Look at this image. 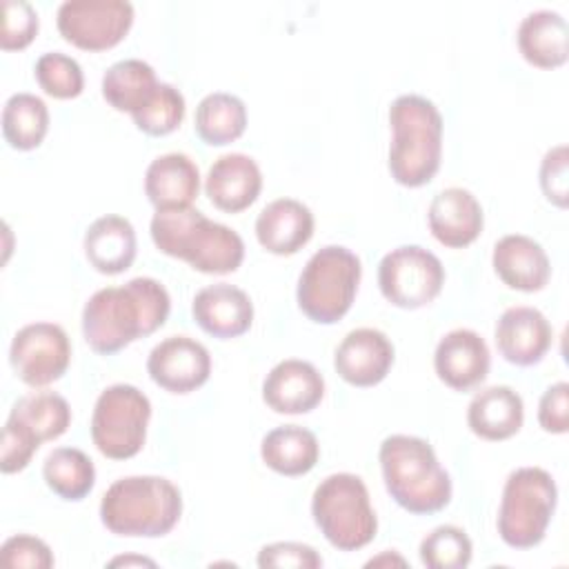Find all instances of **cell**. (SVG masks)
Masks as SVG:
<instances>
[{"label": "cell", "mask_w": 569, "mask_h": 569, "mask_svg": "<svg viewBox=\"0 0 569 569\" xmlns=\"http://www.w3.org/2000/svg\"><path fill=\"white\" fill-rule=\"evenodd\" d=\"M171 311V298L156 278L138 276L120 287L98 289L82 309L84 342L100 356H111L138 338L158 331Z\"/></svg>", "instance_id": "1"}, {"label": "cell", "mask_w": 569, "mask_h": 569, "mask_svg": "<svg viewBox=\"0 0 569 569\" xmlns=\"http://www.w3.org/2000/svg\"><path fill=\"white\" fill-rule=\"evenodd\" d=\"M149 231L160 253L184 260L200 273H231L244 260L238 231L209 220L196 207L156 211Z\"/></svg>", "instance_id": "2"}, {"label": "cell", "mask_w": 569, "mask_h": 569, "mask_svg": "<svg viewBox=\"0 0 569 569\" xmlns=\"http://www.w3.org/2000/svg\"><path fill=\"white\" fill-rule=\"evenodd\" d=\"M378 460L385 487L400 509L413 516H429L451 502V478L425 438L387 436L380 442Z\"/></svg>", "instance_id": "3"}, {"label": "cell", "mask_w": 569, "mask_h": 569, "mask_svg": "<svg viewBox=\"0 0 569 569\" xmlns=\"http://www.w3.org/2000/svg\"><path fill=\"white\" fill-rule=\"evenodd\" d=\"M389 173L409 189L431 182L442 160V116L418 93L398 96L389 107Z\"/></svg>", "instance_id": "4"}, {"label": "cell", "mask_w": 569, "mask_h": 569, "mask_svg": "<svg viewBox=\"0 0 569 569\" xmlns=\"http://www.w3.org/2000/svg\"><path fill=\"white\" fill-rule=\"evenodd\" d=\"M182 493L162 476L118 478L100 500L102 525L124 538H160L180 520Z\"/></svg>", "instance_id": "5"}, {"label": "cell", "mask_w": 569, "mask_h": 569, "mask_svg": "<svg viewBox=\"0 0 569 569\" xmlns=\"http://www.w3.org/2000/svg\"><path fill=\"white\" fill-rule=\"evenodd\" d=\"M311 516L325 540L338 551L367 547L378 531V518L360 476L331 473L313 489Z\"/></svg>", "instance_id": "6"}, {"label": "cell", "mask_w": 569, "mask_h": 569, "mask_svg": "<svg viewBox=\"0 0 569 569\" xmlns=\"http://www.w3.org/2000/svg\"><path fill=\"white\" fill-rule=\"evenodd\" d=\"M558 505V487L542 467L511 471L498 507V536L511 549H531L542 542Z\"/></svg>", "instance_id": "7"}, {"label": "cell", "mask_w": 569, "mask_h": 569, "mask_svg": "<svg viewBox=\"0 0 569 569\" xmlns=\"http://www.w3.org/2000/svg\"><path fill=\"white\" fill-rule=\"evenodd\" d=\"M362 276L360 258L340 244L318 249L305 264L296 300L300 311L318 325H333L347 316Z\"/></svg>", "instance_id": "8"}, {"label": "cell", "mask_w": 569, "mask_h": 569, "mask_svg": "<svg viewBox=\"0 0 569 569\" xmlns=\"http://www.w3.org/2000/svg\"><path fill=\"white\" fill-rule=\"evenodd\" d=\"M71 425V407L56 391H33L18 398L2 429L0 469L18 473L27 469L42 442L60 438Z\"/></svg>", "instance_id": "9"}, {"label": "cell", "mask_w": 569, "mask_h": 569, "mask_svg": "<svg viewBox=\"0 0 569 569\" xmlns=\"http://www.w3.org/2000/svg\"><path fill=\"white\" fill-rule=\"evenodd\" d=\"M149 420L151 402L138 387L124 382L111 385L93 405L91 440L104 458H133L147 440Z\"/></svg>", "instance_id": "10"}, {"label": "cell", "mask_w": 569, "mask_h": 569, "mask_svg": "<svg viewBox=\"0 0 569 569\" xmlns=\"http://www.w3.org/2000/svg\"><path fill=\"white\" fill-rule=\"evenodd\" d=\"M442 284L440 258L420 244H400L385 253L378 264L380 293L400 309H420L433 302Z\"/></svg>", "instance_id": "11"}, {"label": "cell", "mask_w": 569, "mask_h": 569, "mask_svg": "<svg viewBox=\"0 0 569 569\" xmlns=\"http://www.w3.org/2000/svg\"><path fill=\"white\" fill-rule=\"evenodd\" d=\"M60 36L84 51H107L124 40L133 24L127 0H64L56 13Z\"/></svg>", "instance_id": "12"}, {"label": "cell", "mask_w": 569, "mask_h": 569, "mask_svg": "<svg viewBox=\"0 0 569 569\" xmlns=\"http://www.w3.org/2000/svg\"><path fill=\"white\" fill-rule=\"evenodd\" d=\"M71 362V342L56 322H31L16 331L9 347L13 373L29 387L40 389L60 380Z\"/></svg>", "instance_id": "13"}, {"label": "cell", "mask_w": 569, "mask_h": 569, "mask_svg": "<svg viewBox=\"0 0 569 569\" xmlns=\"http://www.w3.org/2000/svg\"><path fill=\"white\" fill-rule=\"evenodd\" d=\"M147 373L169 393H191L209 380L211 356L196 338L169 336L149 351Z\"/></svg>", "instance_id": "14"}, {"label": "cell", "mask_w": 569, "mask_h": 569, "mask_svg": "<svg viewBox=\"0 0 569 569\" xmlns=\"http://www.w3.org/2000/svg\"><path fill=\"white\" fill-rule=\"evenodd\" d=\"M393 358V345L380 329L358 327L336 347L333 367L347 385L373 387L387 378Z\"/></svg>", "instance_id": "15"}, {"label": "cell", "mask_w": 569, "mask_h": 569, "mask_svg": "<svg viewBox=\"0 0 569 569\" xmlns=\"http://www.w3.org/2000/svg\"><path fill=\"white\" fill-rule=\"evenodd\" d=\"M489 367V347L485 338L473 329H451L436 345V376L453 391H469L485 382Z\"/></svg>", "instance_id": "16"}, {"label": "cell", "mask_w": 569, "mask_h": 569, "mask_svg": "<svg viewBox=\"0 0 569 569\" xmlns=\"http://www.w3.org/2000/svg\"><path fill=\"white\" fill-rule=\"evenodd\" d=\"M553 329L547 316L540 309L525 305L505 309L493 329L498 353L516 367L538 365L547 356Z\"/></svg>", "instance_id": "17"}, {"label": "cell", "mask_w": 569, "mask_h": 569, "mask_svg": "<svg viewBox=\"0 0 569 569\" xmlns=\"http://www.w3.org/2000/svg\"><path fill=\"white\" fill-rule=\"evenodd\" d=\"M322 398L325 378L307 360L287 358L278 362L262 380V400L276 413H309L320 405Z\"/></svg>", "instance_id": "18"}, {"label": "cell", "mask_w": 569, "mask_h": 569, "mask_svg": "<svg viewBox=\"0 0 569 569\" xmlns=\"http://www.w3.org/2000/svg\"><path fill=\"white\" fill-rule=\"evenodd\" d=\"M191 316L204 333L218 340H231L251 329L253 302L240 287L216 282L193 296Z\"/></svg>", "instance_id": "19"}, {"label": "cell", "mask_w": 569, "mask_h": 569, "mask_svg": "<svg viewBox=\"0 0 569 569\" xmlns=\"http://www.w3.org/2000/svg\"><path fill=\"white\" fill-rule=\"evenodd\" d=\"M431 236L449 247H469L482 231L485 213L478 198L462 187H447L433 196L427 211Z\"/></svg>", "instance_id": "20"}, {"label": "cell", "mask_w": 569, "mask_h": 569, "mask_svg": "<svg viewBox=\"0 0 569 569\" xmlns=\"http://www.w3.org/2000/svg\"><path fill=\"white\" fill-rule=\"evenodd\" d=\"M262 189L258 162L247 153H224L207 171L204 193L211 204L227 213H238L251 207Z\"/></svg>", "instance_id": "21"}, {"label": "cell", "mask_w": 569, "mask_h": 569, "mask_svg": "<svg viewBox=\"0 0 569 569\" xmlns=\"http://www.w3.org/2000/svg\"><path fill=\"white\" fill-rule=\"evenodd\" d=\"M491 264L509 289L525 293L545 289L551 276V262L542 244L522 233L502 236L493 244Z\"/></svg>", "instance_id": "22"}, {"label": "cell", "mask_w": 569, "mask_h": 569, "mask_svg": "<svg viewBox=\"0 0 569 569\" xmlns=\"http://www.w3.org/2000/svg\"><path fill=\"white\" fill-rule=\"evenodd\" d=\"M313 213L296 198L271 200L256 218V238L273 256L298 253L313 236Z\"/></svg>", "instance_id": "23"}, {"label": "cell", "mask_w": 569, "mask_h": 569, "mask_svg": "<svg viewBox=\"0 0 569 569\" xmlns=\"http://www.w3.org/2000/svg\"><path fill=\"white\" fill-rule=\"evenodd\" d=\"M525 422V402L507 385L480 389L467 407V425L482 440L500 442L520 431Z\"/></svg>", "instance_id": "24"}, {"label": "cell", "mask_w": 569, "mask_h": 569, "mask_svg": "<svg viewBox=\"0 0 569 569\" xmlns=\"http://www.w3.org/2000/svg\"><path fill=\"white\" fill-rule=\"evenodd\" d=\"M198 191L200 171L187 153H162L144 171V193L156 211L191 207Z\"/></svg>", "instance_id": "25"}, {"label": "cell", "mask_w": 569, "mask_h": 569, "mask_svg": "<svg viewBox=\"0 0 569 569\" xmlns=\"http://www.w3.org/2000/svg\"><path fill=\"white\" fill-rule=\"evenodd\" d=\"M82 247L89 264L96 271L104 276H118L127 271L136 260V229L127 218L107 213L89 224Z\"/></svg>", "instance_id": "26"}, {"label": "cell", "mask_w": 569, "mask_h": 569, "mask_svg": "<svg viewBox=\"0 0 569 569\" xmlns=\"http://www.w3.org/2000/svg\"><path fill=\"white\" fill-rule=\"evenodd\" d=\"M518 51L538 69L562 67L569 58V27L562 13L538 9L527 13L518 24Z\"/></svg>", "instance_id": "27"}, {"label": "cell", "mask_w": 569, "mask_h": 569, "mask_svg": "<svg viewBox=\"0 0 569 569\" xmlns=\"http://www.w3.org/2000/svg\"><path fill=\"white\" fill-rule=\"evenodd\" d=\"M260 458L271 471L296 478L316 467L320 445L313 431L300 425H282L264 433L260 442Z\"/></svg>", "instance_id": "28"}, {"label": "cell", "mask_w": 569, "mask_h": 569, "mask_svg": "<svg viewBox=\"0 0 569 569\" xmlns=\"http://www.w3.org/2000/svg\"><path fill=\"white\" fill-rule=\"evenodd\" d=\"M158 87L156 71L149 62L124 58L113 62L102 76V98L116 109L133 116Z\"/></svg>", "instance_id": "29"}, {"label": "cell", "mask_w": 569, "mask_h": 569, "mask_svg": "<svg viewBox=\"0 0 569 569\" xmlns=\"http://www.w3.org/2000/svg\"><path fill=\"white\" fill-rule=\"evenodd\" d=\"M196 133L211 147H224L238 140L247 129L244 102L227 91L207 93L196 107Z\"/></svg>", "instance_id": "30"}, {"label": "cell", "mask_w": 569, "mask_h": 569, "mask_svg": "<svg viewBox=\"0 0 569 569\" xmlns=\"http://www.w3.org/2000/svg\"><path fill=\"white\" fill-rule=\"evenodd\" d=\"M42 478L58 498L78 502L91 493L96 467L82 449L56 447L42 462Z\"/></svg>", "instance_id": "31"}, {"label": "cell", "mask_w": 569, "mask_h": 569, "mask_svg": "<svg viewBox=\"0 0 569 569\" xmlns=\"http://www.w3.org/2000/svg\"><path fill=\"white\" fill-rule=\"evenodd\" d=\"M49 131V109L42 98L20 91L2 107V136L11 149L31 151L42 144Z\"/></svg>", "instance_id": "32"}, {"label": "cell", "mask_w": 569, "mask_h": 569, "mask_svg": "<svg viewBox=\"0 0 569 569\" xmlns=\"http://www.w3.org/2000/svg\"><path fill=\"white\" fill-rule=\"evenodd\" d=\"M418 553L429 569H465L471 562L473 545L465 529L440 525L420 540Z\"/></svg>", "instance_id": "33"}, {"label": "cell", "mask_w": 569, "mask_h": 569, "mask_svg": "<svg viewBox=\"0 0 569 569\" xmlns=\"http://www.w3.org/2000/svg\"><path fill=\"white\" fill-rule=\"evenodd\" d=\"M133 124L147 136H167L184 118V96L169 82H158L147 102L131 116Z\"/></svg>", "instance_id": "34"}, {"label": "cell", "mask_w": 569, "mask_h": 569, "mask_svg": "<svg viewBox=\"0 0 569 569\" xmlns=\"http://www.w3.org/2000/svg\"><path fill=\"white\" fill-rule=\"evenodd\" d=\"M33 76L40 89L58 100L78 98L84 89V73L76 58L62 51H47L36 60Z\"/></svg>", "instance_id": "35"}, {"label": "cell", "mask_w": 569, "mask_h": 569, "mask_svg": "<svg viewBox=\"0 0 569 569\" xmlns=\"http://www.w3.org/2000/svg\"><path fill=\"white\" fill-rule=\"evenodd\" d=\"M38 13L27 0L2 2V33L0 47L4 51H20L29 47L38 33Z\"/></svg>", "instance_id": "36"}, {"label": "cell", "mask_w": 569, "mask_h": 569, "mask_svg": "<svg viewBox=\"0 0 569 569\" xmlns=\"http://www.w3.org/2000/svg\"><path fill=\"white\" fill-rule=\"evenodd\" d=\"M0 562L4 567H27V569H49L53 567V553L44 540L29 533L11 536L0 547Z\"/></svg>", "instance_id": "37"}, {"label": "cell", "mask_w": 569, "mask_h": 569, "mask_svg": "<svg viewBox=\"0 0 569 569\" xmlns=\"http://www.w3.org/2000/svg\"><path fill=\"white\" fill-rule=\"evenodd\" d=\"M567 144L551 147L540 162V189L545 198L558 209H567L569 202V180H567Z\"/></svg>", "instance_id": "38"}, {"label": "cell", "mask_w": 569, "mask_h": 569, "mask_svg": "<svg viewBox=\"0 0 569 569\" xmlns=\"http://www.w3.org/2000/svg\"><path fill=\"white\" fill-rule=\"evenodd\" d=\"M258 567L262 569H271V567H293V569H318L322 567V558L320 553L302 542H271L264 545L258 551Z\"/></svg>", "instance_id": "39"}, {"label": "cell", "mask_w": 569, "mask_h": 569, "mask_svg": "<svg viewBox=\"0 0 569 569\" xmlns=\"http://www.w3.org/2000/svg\"><path fill=\"white\" fill-rule=\"evenodd\" d=\"M538 425L547 433H567L569 429V385L565 380L545 389L538 402Z\"/></svg>", "instance_id": "40"}, {"label": "cell", "mask_w": 569, "mask_h": 569, "mask_svg": "<svg viewBox=\"0 0 569 569\" xmlns=\"http://www.w3.org/2000/svg\"><path fill=\"white\" fill-rule=\"evenodd\" d=\"M120 565H124V567H129V565H149V567H156L153 560L142 558V556H118V558L109 560V567H120Z\"/></svg>", "instance_id": "41"}, {"label": "cell", "mask_w": 569, "mask_h": 569, "mask_svg": "<svg viewBox=\"0 0 569 569\" xmlns=\"http://www.w3.org/2000/svg\"><path fill=\"white\" fill-rule=\"evenodd\" d=\"M407 565V560L405 558H400V556H396V553H382V556H378V558H371L369 562H367V567H373V565Z\"/></svg>", "instance_id": "42"}]
</instances>
